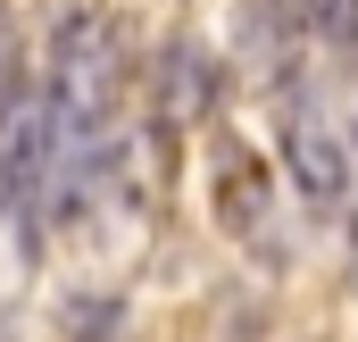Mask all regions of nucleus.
Masks as SVG:
<instances>
[{"label":"nucleus","instance_id":"9b49d317","mask_svg":"<svg viewBox=\"0 0 358 342\" xmlns=\"http://www.w3.org/2000/svg\"><path fill=\"white\" fill-rule=\"evenodd\" d=\"M176 8H192V0H176Z\"/></svg>","mask_w":358,"mask_h":342},{"label":"nucleus","instance_id":"39448f33","mask_svg":"<svg viewBox=\"0 0 358 342\" xmlns=\"http://www.w3.org/2000/svg\"><path fill=\"white\" fill-rule=\"evenodd\" d=\"M42 25H50V67L84 59L100 42H117L108 34V0H42Z\"/></svg>","mask_w":358,"mask_h":342},{"label":"nucleus","instance_id":"423d86ee","mask_svg":"<svg viewBox=\"0 0 358 342\" xmlns=\"http://www.w3.org/2000/svg\"><path fill=\"white\" fill-rule=\"evenodd\" d=\"M159 84H167V125L208 117V100H217V59H200L192 42H176V50L159 59Z\"/></svg>","mask_w":358,"mask_h":342},{"label":"nucleus","instance_id":"f03ea898","mask_svg":"<svg viewBox=\"0 0 358 342\" xmlns=\"http://www.w3.org/2000/svg\"><path fill=\"white\" fill-rule=\"evenodd\" d=\"M283 159H292V175H300L308 200H342V192H350V151H342V134L325 125V109L300 84L283 100Z\"/></svg>","mask_w":358,"mask_h":342},{"label":"nucleus","instance_id":"7ed1b4c3","mask_svg":"<svg viewBox=\"0 0 358 342\" xmlns=\"http://www.w3.org/2000/svg\"><path fill=\"white\" fill-rule=\"evenodd\" d=\"M208 209H217V226H225V234H242V242L275 217L267 159H259L242 134H217V159H208Z\"/></svg>","mask_w":358,"mask_h":342},{"label":"nucleus","instance_id":"f257e3e1","mask_svg":"<svg viewBox=\"0 0 358 342\" xmlns=\"http://www.w3.org/2000/svg\"><path fill=\"white\" fill-rule=\"evenodd\" d=\"M59 134H67V117H59V100H34V92H17L8 109H0V167H8V192H17V209L50 184V167L67 159L59 151Z\"/></svg>","mask_w":358,"mask_h":342},{"label":"nucleus","instance_id":"0eeeda50","mask_svg":"<svg viewBox=\"0 0 358 342\" xmlns=\"http://www.w3.org/2000/svg\"><path fill=\"white\" fill-rule=\"evenodd\" d=\"M300 17H308V34L334 42V50H350V42H358V0H300Z\"/></svg>","mask_w":358,"mask_h":342},{"label":"nucleus","instance_id":"9d476101","mask_svg":"<svg viewBox=\"0 0 358 342\" xmlns=\"http://www.w3.org/2000/svg\"><path fill=\"white\" fill-rule=\"evenodd\" d=\"M8 200H17V192H8V167H0V209H8Z\"/></svg>","mask_w":358,"mask_h":342},{"label":"nucleus","instance_id":"6e6552de","mask_svg":"<svg viewBox=\"0 0 358 342\" xmlns=\"http://www.w3.org/2000/svg\"><path fill=\"white\" fill-rule=\"evenodd\" d=\"M67 326H76V342H108V326H117V301H76V309H67Z\"/></svg>","mask_w":358,"mask_h":342},{"label":"nucleus","instance_id":"1a4fd4ad","mask_svg":"<svg viewBox=\"0 0 358 342\" xmlns=\"http://www.w3.org/2000/svg\"><path fill=\"white\" fill-rule=\"evenodd\" d=\"M25 92V76H17V34H8V17H0V109Z\"/></svg>","mask_w":358,"mask_h":342},{"label":"nucleus","instance_id":"20e7f679","mask_svg":"<svg viewBox=\"0 0 358 342\" xmlns=\"http://www.w3.org/2000/svg\"><path fill=\"white\" fill-rule=\"evenodd\" d=\"M117 100H125V50L117 42H100V50L59 67V117H67V134H100L117 117Z\"/></svg>","mask_w":358,"mask_h":342}]
</instances>
